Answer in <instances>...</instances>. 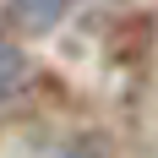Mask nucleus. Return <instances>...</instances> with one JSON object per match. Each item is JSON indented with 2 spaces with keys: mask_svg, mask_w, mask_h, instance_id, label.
<instances>
[{
  "mask_svg": "<svg viewBox=\"0 0 158 158\" xmlns=\"http://www.w3.org/2000/svg\"><path fill=\"white\" fill-rule=\"evenodd\" d=\"M11 11H16V22H22V27L49 33L65 11H71V0H11Z\"/></svg>",
  "mask_w": 158,
  "mask_h": 158,
  "instance_id": "1",
  "label": "nucleus"
},
{
  "mask_svg": "<svg viewBox=\"0 0 158 158\" xmlns=\"http://www.w3.org/2000/svg\"><path fill=\"white\" fill-rule=\"evenodd\" d=\"M22 82H27V60H22V49H11L6 38H0V104L22 87Z\"/></svg>",
  "mask_w": 158,
  "mask_h": 158,
  "instance_id": "2",
  "label": "nucleus"
}]
</instances>
